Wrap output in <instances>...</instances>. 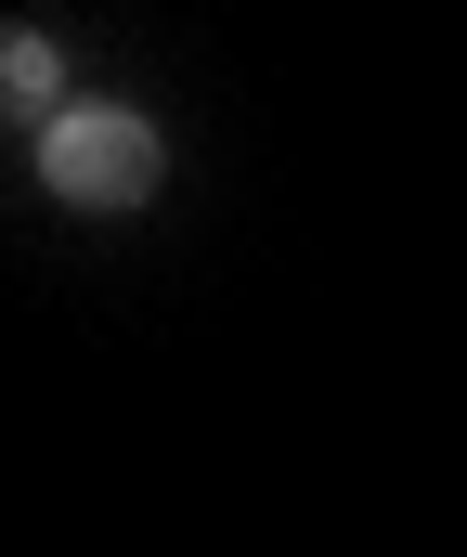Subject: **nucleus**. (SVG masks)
I'll return each instance as SVG.
<instances>
[{
	"mask_svg": "<svg viewBox=\"0 0 467 557\" xmlns=\"http://www.w3.org/2000/svg\"><path fill=\"white\" fill-rule=\"evenodd\" d=\"M52 91H65V52H52L39 26H13V39H0V104H13V117H52Z\"/></svg>",
	"mask_w": 467,
	"mask_h": 557,
	"instance_id": "f03ea898",
	"label": "nucleus"
},
{
	"mask_svg": "<svg viewBox=\"0 0 467 557\" xmlns=\"http://www.w3.org/2000/svg\"><path fill=\"white\" fill-rule=\"evenodd\" d=\"M39 182H52L65 208H144L156 195V131L131 104H65L52 143H39Z\"/></svg>",
	"mask_w": 467,
	"mask_h": 557,
	"instance_id": "f257e3e1",
	"label": "nucleus"
}]
</instances>
